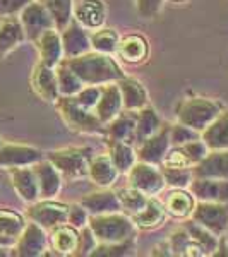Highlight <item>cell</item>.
Segmentation results:
<instances>
[{"label": "cell", "mask_w": 228, "mask_h": 257, "mask_svg": "<svg viewBox=\"0 0 228 257\" xmlns=\"http://www.w3.org/2000/svg\"><path fill=\"white\" fill-rule=\"evenodd\" d=\"M173 2H184V0H173Z\"/></svg>", "instance_id": "cell-53"}, {"label": "cell", "mask_w": 228, "mask_h": 257, "mask_svg": "<svg viewBox=\"0 0 228 257\" xmlns=\"http://www.w3.org/2000/svg\"><path fill=\"white\" fill-rule=\"evenodd\" d=\"M26 216H23L18 211L0 206V235L18 240L21 231L26 226Z\"/></svg>", "instance_id": "cell-37"}, {"label": "cell", "mask_w": 228, "mask_h": 257, "mask_svg": "<svg viewBox=\"0 0 228 257\" xmlns=\"http://www.w3.org/2000/svg\"><path fill=\"white\" fill-rule=\"evenodd\" d=\"M189 243H190V237L184 226L179 228L177 231H173L168 237V247L172 255H185Z\"/></svg>", "instance_id": "cell-45"}, {"label": "cell", "mask_w": 228, "mask_h": 257, "mask_svg": "<svg viewBox=\"0 0 228 257\" xmlns=\"http://www.w3.org/2000/svg\"><path fill=\"white\" fill-rule=\"evenodd\" d=\"M134 254V240L129 242H120V243H98L93 257H124Z\"/></svg>", "instance_id": "cell-41"}, {"label": "cell", "mask_w": 228, "mask_h": 257, "mask_svg": "<svg viewBox=\"0 0 228 257\" xmlns=\"http://www.w3.org/2000/svg\"><path fill=\"white\" fill-rule=\"evenodd\" d=\"M43 151L28 144L4 143L0 146V168H16V167H31L43 160Z\"/></svg>", "instance_id": "cell-12"}, {"label": "cell", "mask_w": 228, "mask_h": 257, "mask_svg": "<svg viewBox=\"0 0 228 257\" xmlns=\"http://www.w3.org/2000/svg\"><path fill=\"white\" fill-rule=\"evenodd\" d=\"M77 240H79V230L70 226L69 223H62L50 230L48 243L53 254L57 255H74L77 248Z\"/></svg>", "instance_id": "cell-22"}, {"label": "cell", "mask_w": 228, "mask_h": 257, "mask_svg": "<svg viewBox=\"0 0 228 257\" xmlns=\"http://www.w3.org/2000/svg\"><path fill=\"white\" fill-rule=\"evenodd\" d=\"M196 201L226 202L228 204V180L209 177H194L187 187Z\"/></svg>", "instance_id": "cell-14"}, {"label": "cell", "mask_w": 228, "mask_h": 257, "mask_svg": "<svg viewBox=\"0 0 228 257\" xmlns=\"http://www.w3.org/2000/svg\"><path fill=\"white\" fill-rule=\"evenodd\" d=\"M64 62L74 70L84 86H105L126 77L124 69L108 53L89 50L79 57L64 59Z\"/></svg>", "instance_id": "cell-1"}, {"label": "cell", "mask_w": 228, "mask_h": 257, "mask_svg": "<svg viewBox=\"0 0 228 257\" xmlns=\"http://www.w3.org/2000/svg\"><path fill=\"white\" fill-rule=\"evenodd\" d=\"M88 226L93 230L98 243H120L136 240L138 226L134 225L129 214L122 211L89 216Z\"/></svg>", "instance_id": "cell-2"}, {"label": "cell", "mask_w": 228, "mask_h": 257, "mask_svg": "<svg viewBox=\"0 0 228 257\" xmlns=\"http://www.w3.org/2000/svg\"><path fill=\"white\" fill-rule=\"evenodd\" d=\"M2 144H4V141H2V138H0V146H2Z\"/></svg>", "instance_id": "cell-52"}, {"label": "cell", "mask_w": 228, "mask_h": 257, "mask_svg": "<svg viewBox=\"0 0 228 257\" xmlns=\"http://www.w3.org/2000/svg\"><path fill=\"white\" fill-rule=\"evenodd\" d=\"M48 248V235L47 230L36 225L35 221L26 223L24 230L16 240L14 247L11 248V255L18 257H40L47 254Z\"/></svg>", "instance_id": "cell-9"}, {"label": "cell", "mask_w": 228, "mask_h": 257, "mask_svg": "<svg viewBox=\"0 0 228 257\" xmlns=\"http://www.w3.org/2000/svg\"><path fill=\"white\" fill-rule=\"evenodd\" d=\"M163 173L165 184L172 189H187L194 178L192 168H167L160 167Z\"/></svg>", "instance_id": "cell-40"}, {"label": "cell", "mask_w": 228, "mask_h": 257, "mask_svg": "<svg viewBox=\"0 0 228 257\" xmlns=\"http://www.w3.org/2000/svg\"><path fill=\"white\" fill-rule=\"evenodd\" d=\"M170 148H172V143H170V125L163 123L155 134L146 138L143 143L136 144L138 161H144V163L158 165L160 167Z\"/></svg>", "instance_id": "cell-11"}, {"label": "cell", "mask_w": 228, "mask_h": 257, "mask_svg": "<svg viewBox=\"0 0 228 257\" xmlns=\"http://www.w3.org/2000/svg\"><path fill=\"white\" fill-rule=\"evenodd\" d=\"M160 167L167 168H192V163L185 155L184 148L182 146H172L165 155L163 161H161Z\"/></svg>", "instance_id": "cell-43"}, {"label": "cell", "mask_w": 228, "mask_h": 257, "mask_svg": "<svg viewBox=\"0 0 228 257\" xmlns=\"http://www.w3.org/2000/svg\"><path fill=\"white\" fill-rule=\"evenodd\" d=\"M67 223L70 226L77 228V230H81V228L88 226L89 223V213L88 209L84 208V206L81 204H69V211H67Z\"/></svg>", "instance_id": "cell-47"}, {"label": "cell", "mask_w": 228, "mask_h": 257, "mask_svg": "<svg viewBox=\"0 0 228 257\" xmlns=\"http://www.w3.org/2000/svg\"><path fill=\"white\" fill-rule=\"evenodd\" d=\"M194 177H209L228 180V149L209 151L197 165L192 167Z\"/></svg>", "instance_id": "cell-20"}, {"label": "cell", "mask_w": 228, "mask_h": 257, "mask_svg": "<svg viewBox=\"0 0 228 257\" xmlns=\"http://www.w3.org/2000/svg\"><path fill=\"white\" fill-rule=\"evenodd\" d=\"M81 204L88 209L89 216L122 211L120 209V201L117 197V192L110 190V187L108 189L99 187V190H96V192H91L88 196H84L81 199Z\"/></svg>", "instance_id": "cell-27"}, {"label": "cell", "mask_w": 228, "mask_h": 257, "mask_svg": "<svg viewBox=\"0 0 228 257\" xmlns=\"http://www.w3.org/2000/svg\"><path fill=\"white\" fill-rule=\"evenodd\" d=\"M120 96H122L124 110L127 111H138L148 105V93L144 86L136 79V77H122L117 81Z\"/></svg>", "instance_id": "cell-25"}, {"label": "cell", "mask_w": 228, "mask_h": 257, "mask_svg": "<svg viewBox=\"0 0 228 257\" xmlns=\"http://www.w3.org/2000/svg\"><path fill=\"white\" fill-rule=\"evenodd\" d=\"M106 144H108V156H110V160L113 161L119 173L129 172L132 165L138 161L134 144L126 143V141H119V139H106Z\"/></svg>", "instance_id": "cell-32"}, {"label": "cell", "mask_w": 228, "mask_h": 257, "mask_svg": "<svg viewBox=\"0 0 228 257\" xmlns=\"http://www.w3.org/2000/svg\"><path fill=\"white\" fill-rule=\"evenodd\" d=\"M55 108L70 131L79 132V134H106L105 123L96 117V113L81 106L74 96H60L55 101Z\"/></svg>", "instance_id": "cell-3"}, {"label": "cell", "mask_w": 228, "mask_h": 257, "mask_svg": "<svg viewBox=\"0 0 228 257\" xmlns=\"http://www.w3.org/2000/svg\"><path fill=\"white\" fill-rule=\"evenodd\" d=\"M99 96H101V86H84L74 98L81 106L94 111L99 101Z\"/></svg>", "instance_id": "cell-46"}, {"label": "cell", "mask_w": 228, "mask_h": 257, "mask_svg": "<svg viewBox=\"0 0 228 257\" xmlns=\"http://www.w3.org/2000/svg\"><path fill=\"white\" fill-rule=\"evenodd\" d=\"M182 148H184L185 155H187V158L190 160L192 167H194V165H197L199 161H201V160L204 158V156L209 153V148L206 146V143H204V141H202L201 138L190 141V143L184 144Z\"/></svg>", "instance_id": "cell-48"}, {"label": "cell", "mask_w": 228, "mask_h": 257, "mask_svg": "<svg viewBox=\"0 0 228 257\" xmlns=\"http://www.w3.org/2000/svg\"><path fill=\"white\" fill-rule=\"evenodd\" d=\"M35 47L38 50L40 62L48 67L55 69L64 60V48H62L60 31L55 28H50L36 38Z\"/></svg>", "instance_id": "cell-17"}, {"label": "cell", "mask_w": 228, "mask_h": 257, "mask_svg": "<svg viewBox=\"0 0 228 257\" xmlns=\"http://www.w3.org/2000/svg\"><path fill=\"white\" fill-rule=\"evenodd\" d=\"M45 158L59 170L64 180L74 182V180H79V178L88 177L89 163L91 158H93V149L88 146L60 148L50 151Z\"/></svg>", "instance_id": "cell-5"}, {"label": "cell", "mask_w": 228, "mask_h": 257, "mask_svg": "<svg viewBox=\"0 0 228 257\" xmlns=\"http://www.w3.org/2000/svg\"><path fill=\"white\" fill-rule=\"evenodd\" d=\"M117 53L124 62H127L131 65H138L148 59L149 43L144 36L138 35V33H131V35H126L124 38H120Z\"/></svg>", "instance_id": "cell-23"}, {"label": "cell", "mask_w": 228, "mask_h": 257, "mask_svg": "<svg viewBox=\"0 0 228 257\" xmlns=\"http://www.w3.org/2000/svg\"><path fill=\"white\" fill-rule=\"evenodd\" d=\"M192 221L208 228L216 237H225L228 231V204L226 202L197 201L190 214Z\"/></svg>", "instance_id": "cell-7"}, {"label": "cell", "mask_w": 228, "mask_h": 257, "mask_svg": "<svg viewBox=\"0 0 228 257\" xmlns=\"http://www.w3.org/2000/svg\"><path fill=\"white\" fill-rule=\"evenodd\" d=\"M223 106L216 99L204 96H190L184 98L177 105L175 117L177 122L184 123L197 132H202L214 118L221 113Z\"/></svg>", "instance_id": "cell-4"}, {"label": "cell", "mask_w": 228, "mask_h": 257, "mask_svg": "<svg viewBox=\"0 0 228 257\" xmlns=\"http://www.w3.org/2000/svg\"><path fill=\"white\" fill-rule=\"evenodd\" d=\"M62 48H64V59L79 57L91 50V38L88 30L81 26L76 19H72L64 30L60 31Z\"/></svg>", "instance_id": "cell-15"}, {"label": "cell", "mask_w": 228, "mask_h": 257, "mask_svg": "<svg viewBox=\"0 0 228 257\" xmlns=\"http://www.w3.org/2000/svg\"><path fill=\"white\" fill-rule=\"evenodd\" d=\"M18 18L24 30V35H26V40L33 41V43L41 33H45L50 28H55L52 16L40 0H31L28 6H24L23 11L18 14Z\"/></svg>", "instance_id": "cell-10"}, {"label": "cell", "mask_w": 228, "mask_h": 257, "mask_svg": "<svg viewBox=\"0 0 228 257\" xmlns=\"http://www.w3.org/2000/svg\"><path fill=\"white\" fill-rule=\"evenodd\" d=\"M30 82H31L33 93H35L40 99H43V101L53 103V105H55V101L60 98L55 69L53 67H48V65L38 62L31 72Z\"/></svg>", "instance_id": "cell-13"}, {"label": "cell", "mask_w": 228, "mask_h": 257, "mask_svg": "<svg viewBox=\"0 0 228 257\" xmlns=\"http://www.w3.org/2000/svg\"><path fill=\"white\" fill-rule=\"evenodd\" d=\"M129 185L134 189L141 190L146 196H158V194L167 187L165 184L163 173L158 165L144 163V161H136L127 172Z\"/></svg>", "instance_id": "cell-8"}, {"label": "cell", "mask_w": 228, "mask_h": 257, "mask_svg": "<svg viewBox=\"0 0 228 257\" xmlns=\"http://www.w3.org/2000/svg\"><path fill=\"white\" fill-rule=\"evenodd\" d=\"M53 19L55 30L62 31L74 19V2L72 0H40Z\"/></svg>", "instance_id": "cell-35"}, {"label": "cell", "mask_w": 228, "mask_h": 257, "mask_svg": "<svg viewBox=\"0 0 228 257\" xmlns=\"http://www.w3.org/2000/svg\"><path fill=\"white\" fill-rule=\"evenodd\" d=\"M167 211L165 206L156 196L148 197V202L143 209L138 211L136 214H132V221L138 226V230H155V228L161 226L167 219Z\"/></svg>", "instance_id": "cell-26"}, {"label": "cell", "mask_w": 228, "mask_h": 257, "mask_svg": "<svg viewBox=\"0 0 228 257\" xmlns=\"http://www.w3.org/2000/svg\"><path fill=\"white\" fill-rule=\"evenodd\" d=\"M199 138H201V132L194 131V128L184 125L180 122L170 125V143H172V146H184V144Z\"/></svg>", "instance_id": "cell-42"}, {"label": "cell", "mask_w": 228, "mask_h": 257, "mask_svg": "<svg viewBox=\"0 0 228 257\" xmlns=\"http://www.w3.org/2000/svg\"><path fill=\"white\" fill-rule=\"evenodd\" d=\"M163 125V120L156 113L153 106L146 105L144 108L136 111V131H134V144L143 143L144 139L155 134Z\"/></svg>", "instance_id": "cell-33"}, {"label": "cell", "mask_w": 228, "mask_h": 257, "mask_svg": "<svg viewBox=\"0 0 228 257\" xmlns=\"http://www.w3.org/2000/svg\"><path fill=\"white\" fill-rule=\"evenodd\" d=\"M98 245V240L94 237L93 230L89 226H84L79 230V240H77V248H76V254L74 255H91L94 252V248Z\"/></svg>", "instance_id": "cell-44"}, {"label": "cell", "mask_w": 228, "mask_h": 257, "mask_svg": "<svg viewBox=\"0 0 228 257\" xmlns=\"http://www.w3.org/2000/svg\"><path fill=\"white\" fill-rule=\"evenodd\" d=\"M201 139L209 151L228 149V110H221V113L201 132Z\"/></svg>", "instance_id": "cell-30"}, {"label": "cell", "mask_w": 228, "mask_h": 257, "mask_svg": "<svg viewBox=\"0 0 228 257\" xmlns=\"http://www.w3.org/2000/svg\"><path fill=\"white\" fill-rule=\"evenodd\" d=\"M89 38H91V50H94V52L108 53V55L117 53L120 36H119V33L115 30H111V28H99V30H94L89 35Z\"/></svg>", "instance_id": "cell-38"}, {"label": "cell", "mask_w": 228, "mask_h": 257, "mask_svg": "<svg viewBox=\"0 0 228 257\" xmlns=\"http://www.w3.org/2000/svg\"><path fill=\"white\" fill-rule=\"evenodd\" d=\"M184 228L187 230L190 240L196 242L197 245L204 250L206 255H214V252H216V248H218V243H219V237H216L208 228L192 221L190 218H187V221L184 223Z\"/></svg>", "instance_id": "cell-34"}, {"label": "cell", "mask_w": 228, "mask_h": 257, "mask_svg": "<svg viewBox=\"0 0 228 257\" xmlns=\"http://www.w3.org/2000/svg\"><path fill=\"white\" fill-rule=\"evenodd\" d=\"M119 175H120L119 170L115 168L108 153L91 158L88 177L91 178V182H93L94 185H98V187H101V189H108L117 182Z\"/></svg>", "instance_id": "cell-28"}, {"label": "cell", "mask_w": 228, "mask_h": 257, "mask_svg": "<svg viewBox=\"0 0 228 257\" xmlns=\"http://www.w3.org/2000/svg\"><path fill=\"white\" fill-rule=\"evenodd\" d=\"M33 170H35L36 180H38L40 199H55L59 196L62 185H64V178H62L59 170L53 167L47 158L33 165Z\"/></svg>", "instance_id": "cell-16"}, {"label": "cell", "mask_w": 228, "mask_h": 257, "mask_svg": "<svg viewBox=\"0 0 228 257\" xmlns=\"http://www.w3.org/2000/svg\"><path fill=\"white\" fill-rule=\"evenodd\" d=\"M165 0H136L138 14L144 19H153L163 9Z\"/></svg>", "instance_id": "cell-49"}, {"label": "cell", "mask_w": 228, "mask_h": 257, "mask_svg": "<svg viewBox=\"0 0 228 257\" xmlns=\"http://www.w3.org/2000/svg\"><path fill=\"white\" fill-rule=\"evenodd\" d=\"M106 139H119L134 144V131H136V111L122 110L113 120L105 125Z\"/></svg>", "instance_id": "cell-31"}, {"label": "cell", "mask_w": 228, "mask_h": 257, "mask_svg": "<svg viewBox=\"0 0 228 257\" xmlns=\"http://www.w3.org/2000/svg\"><path fill=\"white\" fill-rule=\"evenodd\" d=\"M67 211L69 204L59 202L55 199H38L28 206L24 216L50 231L62 223H67Z\"/></svg>", "instance_id": "cell-6"}, {"label": "cell", "mask_w": 228, "mask_h": 257, "mask_svg": "<svg viewBox=\"0 0 228 257\" xmlns=\"http://www.w3.org/2000/svg\"><path fill=\"white\" fill-rule=\"evenodd\" d=\"M31 0H0V19L18 16L24 6H28Z\"/></svg>", "instance_id": "cell-50"}, {"label": "cell", "mask_w": 228, "mask_h": 257, "mask_svg": "<svg viewBox=\"0 0 228 257\" xmlns=\"http://www.w3.org/2000/svg\"><path fill=\"white\" fill-rule=\"evenodd\" d=\"M9 177H11V184H12V187H14L16 194H18L24 202L31 204V202L38 201L40 199L38 180H36L33 165L31 167L9 168Z\"/></svg>", "instance_id": "cell-18"}, {"label": "cell", "mask_w": 228, "mask_h": 257, "mask_svg": "<svg viewBox=\"0 0 228 257\" xmlns=\"http://www.w3.org/2000/svg\"><path fill=\"white\" fill-rule=\"evenodd\" d=\"M55 76H57V84H59L60 96H76V94L84 88L82 81L74 74V70L70 69L64 60L55 67Z\"/></svg>", "instance_id": "cell-36"}, {"label": "cell", "mask_w": 228, "mask_h": 257, "mask_svg": "<svg viewBox=\"0 0 228 257\" xmlns=\"http://www.w3.org/2000/svg\"><path fill=\"white\" fill-rule=\"evenodd\" d=\"M23 41H26V35L18 16L0 19V60L23 45Z\"/></svg>", "instance_id": "cell-21"}, {"label": "cell", "mask_w": 228, "mask_h": 257, "mask_svg": "<svg viewBox=\"0 0 228 257\" xmlns=\"http://www.w3.org/2000/svg\"><path fill=\"white\" fill-rule=\"evenodd\" d=\"M11 248H0V255H9L11 254Z\"/></svg>", "instance_id": "cell-51"}, {"label": "cell", "mask_w": 228, "mask_h": 257, "mask_svg": "<svg viewBox=\"0 0 228 257\" xmlns=\"http://www.w3.org/2000/svg\"><path fill=\"white\" fill-rule=\"evenodd\" d=\"M117 192V197L120 201V209H122V213L129 214V216H132V214H136L138 211H141L146 206L148 202V197L146 194H143L141 190L134 189V187H124V189H119L115 190Z\"/></svg>", "instance_id": "cell-39"}, {"label": "cell", "mask_w": 228, "mask_h": 257, "mask_svg": "<svg viewBox=\"0 0 228 257\" xmlns=\"http://www.w3.org/2000/svg\"><path fill=\"white\" fill-rule=\"evenodd\" d=\"M163 206L168 216L175 219H187L194 211L196 199L189 189H173L163 201Z\"/></svg>", "instance_id": "cell-29"}, {"label": "cell", "mask_w": 228, "mask_h": 257, "mask_svg": "<svg viewBox=\"0 0 228 257\" xmlns=\"http://www.w3.org/2000/svg\"><path fill=\"white\" fill-rule=\"evenodd\" d=\"M122 110H124L122 96H120L117 82L101 86V96H99V101H98L96 108H94L96 117L106 125V123L117 117Z\"/></svg>", "instance_id": "cell-24"}, {"label": "cell", "mask_w": 228, "mask_h": 257, "mask_svg": "<svg viewBox=\"0 0 228 257\" xmlns=\"http://www.w3.org/2000/svg\"><path fill=\"white\" fill-rule=\"evenodd\" d=\"M74 19L86 30H99L106 21V6L103 0H81L74 7Z\"/></svg>", "instance_id": "cell-19"}]
</instances>
